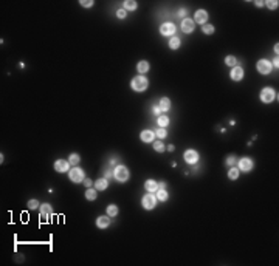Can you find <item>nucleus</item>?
I'll return each mask as SVG.
<instances>
[{
  "label": "nucleus",
  "instance_id": "obj_1",
  "mask_svg": "<svg viewBox=\"0 0 279 266\" xmlns=\"http://www.w3.org/2000/svg\"><path fill=\"white\" fill-rule=\"evenodd\" d=\"M130 85H132V88L135 90V91H144V90L147 88V79L144 76H137V78L132 79Z\"/></svg>",
  "mask_w": 279,
  "mask_h": 266
},
{
  "label": "nucleus",
  "instance_id": "obj_2",
  "mask_svg": "<svg viewBox=\"0 0 279 266\" xmlns=\"http://www.w3.org/2000/svg\"><path fill=\"white\" fill-rule=\"evenodd\" d=\"M113 177H115V179H118L120 183L127 181V179H129V170H127V167H124V166H118V167H115V170H113Z\"/></svg>",
  "mask_w": 279,
  "mask_h": 266
},
{
  "label": "nucleus",
  "instance_id": "obj_3",
  "mask_svg": "<svg viewBox=\"0 0 279 266\" xmlns=\"http://www.w3.org/2000/svg\"><path fill=\"white\" fill-rule=\"evenodd\" d=\"M155 203H157V197H155V195H152V193L144 195V197H143V200H141L143 207H144V209H147V211L154 209V207H155Z\"/></svg>",
  "mask_w": 279,
  "mask_h": 266
},
{
  "label": "nucleus",
  "instance_id": "obj_4",
  "mask_svg": "<svg viewBox=\"0 0 279 266\" xmlns=\"http://www.w3.org/2000/svg\"><path fill=\"white\" fill-rule=\"evenodd\" d=\"M70 179H71L73 183H81V181H84V170L79 169L78 166L73 167V169L70 170Z\"/></svg>",
  "mask_w": 279,
  "mask_h": 266
},
{
  "label": "nucleus",
  "instance_id": "obj_5",
  "mask_svg": "<svg viewBox=\"0 0 279 266\" xmlns=\"http://www.w3.org/2000/svg\"><path fill=\"white\" fill-rule=\"evenodd\" d=\"M256 67H257V71H259L261 74H268V73L272 71V64H270L268 60H265V59H261Z\"/></svg>",
  "mask_w": 279,
  "mask_h": 266
},
{
  "label": "nucleus",
  "instance_id": "obj_6",
  "mask_svg": "<svg viewBox=\"0 0 279 266\" xmlns=\"http://www.w3.org/2000/svg\"><path fill=\"white\" fill-rule=\"evenodd\" d=\"M275 90L273 88H264L261 91V99H262V102H272L273 99H275Z\"/></svg>",
  "mask_w": 279,
  "mask_h": 266
},
{
  "label": "nucleus",
  "instance_id": "obj_7",
  "mask_svg": "<svg viewBox=\"0 0 279 266\" xmlns=\"http://www.w3.org/2000/svg\"><path fill=\"white\" fill-rule=\"evenodd\" d=\"M183 158H185V161L188 164H195L198 161V153L195 150H186Z\"/></svg>",
  "mask_w": 279,
  "mask_h": 266
},
{
  "label": "nucleus",
  "instance_id": "obj_8",
  "mask_svg": "<svg viewBox=\"0 0 279 266\" xmlns=\"http://www.w3.org/2000/svg\"><path fill=\"white\" fill-rule=\"evenodd\" d=\"M206 20H208V12H206L205 9H198V11L195 12V16H194V23L198 22L200 25H205Z\"/></svg>",
  "mask_w": 279,
  "mask_h": 266
},
{
  "label": "nucleus",
  "instance_id": "obj_9",
  "mask_svg": "<svg viewBox=\"0 0 279 266\" xmlns=\"http://www.w3.org/2000/svg\"><path fill=\"white\" fill-rule=\"evenodd\" d=\"M160 33H161L163 36H172V34H175V26H174V23H163L161 28H160Z\"/></svg>",
  "mask_w": 279,
  "mask_h": 266
},
{
  "label": "nucleus",
  "instance_id": "obj_10",
  "mask_svg": "<svg viewBox=\"0 0 279 266\" xmlns=\"http://www.w3.org/2000/svg\"><path fill=\"white\" fill-rule=\"evenodd\" d=\"M239 169H240L242 172H250V170L253 169V161H251L250 158H242V159L239 161Z\"/></svg>",
  "mask_w": 279,
  "mask_h": 266
},
{
  "label": "nucleus",
  "instance_id": "obj_11",
  "mask_svg": "<svg viewBox=\"0 0 279 266\" xmlns=\"http://www.w3.org/2000/svg\"><path fill=\"white\" fill-rule=\"evenodd\" d=\"M194 26H195L194 20H191V19H183V20H182V30H183V33H186V34L192 33V31H194Z\"/></svg>",
  "mask_w": 279,
  "mask_h": 266
},
{
  "label": "nucleus",
  "instance_id": "obj_12",
  "mask_svg": "<svg viewBox=\"0 0 279 266\" xmlns=\"http://www.w3.org/2000/svg\"><path fill=\"white\" fill-rule=\"evenodd\" d=\"M68 167H70V163L68 161H65V159H57L56 163H54V169L57 170V172H65V170H68Z\"/></svg>",
  "mask_w": 279,
  "mask_h": 266
},
{
  "label": "nucleus",
  "instance_id": "obj_13",
  "mask_svg": "<svg viewBox=\"0 0 279 266\" xmlns=\"http://www.w3.org/2000/svg\"><path fill=\"white\" fill-rule=\"evenodd\" d=\"M242 78H243V70H242V67H234L231 70V79L236 81V82H239Z\"/></svg>",
  "mask_w": 279,
  "mask_h": 266
},
{
  "label": "nucleus",
  "instance_id": "obj_14",
  "mask_svg": "<svg viewBox=\"0 0 279 266\" xmlns=\"http://www.w3.org/2000/svg\"><path fill=\"white\" fill-rule=\"evenodd\" d=\"M144 187H146V190H147L149 193H155V192L158 190V183H155L154 179H147L146 184H144Z\"/></svg>",
  "mask_w": 279,
  "mask_h": 266
},
{
  "label": "nucleus",
  "instance_id": "obj_15",
  "mask_svg": "<svg viewBox=\"0 0 279 266\" xmlns=\"http://www.w3.org/2000/svg\"><path fill=\"white\" fill-rule=\"evenodd\" d=\"M51 215V206L45 203V204H42L41 206V218L42 220H48V217Z\"/></svg>",
  "mask_w": 279,
  "mask_h": 266
},
{
  "label": "nucleus",
  "instance_id": "obj_16",
  "mask_svg": "<svg viewBox=\"0 0 279 266\" xmlns=\"http://www.w3.org/2000/svg\"><path fill=\"white\" fill-rule=\"evenodd\" d=\"M154 138H155V132H152V130H144V132H141V141H143V142H152Z\"/></svg>",
  "mask_w": 279,
  "mask_h": 266
},
{
  "label": "nucleus",
  "instance_id": "obj_17",
  "mask_svg": "<svg viewBox=\"0 0 279 266\" xmlns=\"http://www.w3.org/2000/svg\"><path fill=\"white\" fill-rule=\"evenodd\" d=\"M158 107H160V110H161V112H168V110L171 108V101H169L168 97H161V99H160V105H158Z\"/></svg>",
  "mask_w": 279,
  "mask_h": 266
},
{
  "label": "nucleus",
  "instance_id": "obj_18",
  "mask_svg": "<svg viewBox=\"0 0 279 266\" xmlns=\"http://www.w3.org/2000/svg\"><path fill=\"white\" fill-rule=\"evenodd\" d=\"M96 224H98L99 229H104V227H107L110 224V220H109V217H99L96 220Z\"/></svg>",
  "mask_w": 279,
  "mask_h": 266
},
{
  "label": "nucleus",
  "instance_id": "obj_19",
  "mask_svg": "<svg viewBox=\"0 0 279 266\" xmlns=\"http://www.w3.org/2000/svg\"><path fill=\"white\" fill-rule=\"evenodd\" d=\"M95 186H96V189H98V190H104V189H107L109 183H107V179H105V178H99V179L95 183Z\"/></svg>",
  "mask_w": 279,
  "mask_h": 266
},
{
  "label": "nucleus",
  "instance_id": "obj_20",
  "mask_svg": "<svg viewBox=\"0 0 279 266\" xmlns=\"http://www.w3.org/2000/svg\"><path fill=\"white\" fill-rule=\"evenodd\" d=\"M155 193H157V200H160V201H166V200H168V192H166V189L158 187V190H157Z\"/></svg>",
  "mask_w": 279,
  "mask_h": 266
},
{
  "label": "nucleus",
  "instance_id": "obj_21",
  "mask_svg": "<svg viewBox=\"0 0 279 266\" xmlns=\"http://www.w3.org/2000/svg\"><path fill=\"white\" fill-rule=\"evenodd\" d=\"M137 70H138L140 73H147V71H149V62H146V60H141V62H138Z\"/></svg>",
  "mask_w": 279,
  "mask_h": 266
},
{
  "label": "nucleus",
  "instance_id": "obj_22",
  "mask_svg": "<svg viewBox=\"0 0 279 266\" xmlns=\"http://www.w3.org/2000/svg\"><path fill=\"white\" fill-rule=\"evenodd\" d=\"M124 9H127V11L137 9V2H134V0H126V2H124Z\"/></svg>",
  "mask_w": 279,
  "mask_h": 266
},
{
  "label": "nucleus",
  "instance_id": "obj_23",
  "mask_svg": "<svg viewBox=\"0 0 279 266\" xmlns=\"http://www.w3.org/2000/svg\"><path fill=\"white\" fill-rule=\"evenodd\" d=\"M157 122H158V126H160V127H166V126L169 124V118H168V116H164V115H160V116H158V119H157Z\"/></svg>",
  "mask_w": 279,
  "mask_h": 266
},
{
  "label": "nucleus",
  "instance_id": "obj_24",
  "mask_svg": "<svg viewBox=\"0 0 279 266\" xmlns=\"http://www.w3.org/2000/svg\"><path fill=\"white\" fill-rule=\"evenodd\" d=\"M86 198L89 200V201H93L95 198H96V190L95 189H87V192H86Z\"/></svg>",
  "mask_w": 279,
  "mask_h": 266
},
{
  "label": "nucleus",
  "instance_id": "obj_25",
  "mask_svg": "<svg viewBox=\"0 0 279 266\" xmlns=\"http://www.w3.org/2000/svg\"><path fill=\"white\" fill-rule=\"evenodd\" d=\"M107 214H109V217H116V214H118V207H116L115 204H110V206L107 207Z\"/></svg>",
  "mask_w": 279,
  "mask_h": 266
},
{
  "label": "nucleus",
  "instance_id": "obj_26",
  "mask_svg": "<svg viewBox=\"0 0 279 266\" xmlns=\"http://www.w3.org/2000/svg\"><path fill=\"white\" fill-rule=\"evenodd\" d=\"M202 30H203L205 34H214V26H213V25L205 23V25H202Z\"/></svg>",
  "mask_w": 279,
  "mask_h": 266
},
{
  "label": "nucleus",
  "instance_id": "obj_27",
  "mask_svg": "<svg viewBox=\"0 0 279 266\" xmlns=\"http://www.w3.org/2000/svg\"><path fill=\"white\" fill-rule=\"evenodd\" d=\"M79 159H81V158H79V155H78V153H71V155H70L68 163H70V164H73V166H78Z\"/></svg>",
  "mask_w": 279,
  "mask_h": 266
},
{
  "label": "nucleus",
  "instance_id": "obj_28",
  "mask_svg": "<svg viewBox=\"0 0 279 266\" xmlns=\"http://www.w3.org/2000/svg\"><path fill=\"white\" fill-rule=\"evenodd\" d=\"M169 46H171L172 50H177V48L180 46V39H179V37H172V39L169 40Z\"/></svg>",
  "mask_w": 279,
  "mask_h": 266
},
{
  "label": "nucleus",
  "instance_id": "obj_29",
  "mask_svg": "<svg viewBox=\"0 0 279 266\" xmlns=\"http://www.w3.org/2000/svg\"><path fill=\"white\" fill-rule=\"evenodd\" d=\"M237 177H239V169L231 167V169H230V172H228V178H230V179H236Z\"/></svg>",
  "mask_w": 279,
  "mask_h": 266
},
{
  "label": "nucleus",
  "instance_id": "obj_30",
  "mask_svg": "<svg viewBox=\"0 0 279 266\" xmlns=\"http://www.w3.org/2000/svg\"><path fill=\"white\" fill-rule=\"evenodd\" d=\"M225 62H227V65H230V67H236V64H237V59H236L234 56H227Z\"/></svg>",
  "mask_w": 279,
  "mask_h": 266
},
{
  "label": "nucleus",
  "instance_id": "obj_31",
  "mask_svg": "<svg viewBox=\"0 0 279 266\" xmlns=\"http://www.w3.org/2000/svg\"><path fill=\"white\" fill-rule=\"evenodd\" d=\"M154 149H155L157 152H164V144H163L161 141H157V142L154 144Z\"/></svg>",
  "mask_w": 279,
  "mask_h": 266
},
{
  "label": "nucleus",
  "instance_id": "obj_32",
  "mask_svg": "<svg viewBox=\"0 0 279 266\" xmlns=\"http://www.w3.org/2000/svg\"><path fill=\"white\" fill-rule=\"evenodd\" d=\"M28 207L30 209H37L39 207V201L37 200H30L28 201Z\"/></svg>",
  "mask_w": 279,
  "mask_h": 266
},
{
  "label": "nucleus",
  "instance_id": "obj_33",
  "mask_svg": "<svg viewBox=\"0 0 279 266\" xmlns=\"http://www.w3.org/2000/svg\"><path fill=\"white\" fill-rule=\"evenodd\" d=\"M155 135H157L158 138H164V136H166V130H164V127H160V129L155 132Z\"/></svg>",
  "mask_w": 279,
  "mask_h": 266
},
{
  "label": "nucleus",
  "instance_id": "obj_34",
  "mask_svg": "<svg viewBox=\"0 0 279 266\" xmlns=\"http://www.w3.org/2000/svg\"><path fill=\"white\" fill-rule=\"evenodd\" d=\"M116 17L118 19H124L126 17V9H118L116 11Z\"/></svg>",
  "mask_w": 279,
  "mask_h": 266
},
{
  "label": "nucleus",
  "instance_id": "obj_35",
  "mask_svg": "<svg viewBox=\"0 0 279 266\" xmlns=\"http://www.w3.org/2000/svg\"><path fill=\"white\" fill-rule=\"evenodd\" d=\"M81 5H82L84 8H92L93 2H92V0H90V2H89V0H82V2H81Z\"/></svg>",
  "mask_w": 279,
  "mask_h": 266
},
{
  "label": "nucleus",
  "instance_id": "obj_36",
  "mask_svg": "<svg viewBox=\"0 0 279 266\" xmlns=\"http://www.w3.org/2000/svg\"><path fill=\"white\" fill-rule=\"evenodd\" d=\"M267 6H268L270 9H276V8H278V2H273V0H272V2H267Z\"/></svg>",
  "mask_w": 279,
  "mask_h": 266
},
{
  "label": "nucleus",
  "instance_id": "obj_37",
  "mask_svg": "<svg viewBox=\"0 0 279 266\" xmlns=\"http://www.w3.org/2000/svg\"><path fill=\"white\" fill-rule=\"evenodd\" d=\"M227 164H228V166H234V164H236V156H228V159H227Z\"/></svg>",
  "mask_w": 279,
  "mask_h": 266
},
{
  "label": "nucleus",
  "instance_id": "obj_38",
  "mask_svg": "<svg viewBox=\"0 0 279 266\" xmlns=\"http://www.w3.org/2000/svg\"><path fill=\"white\" fill-rule=\"evenodd\" d=\"M84 184H86V187H87V189H89V187H92V179H90V178H87V179H86V178H84Z\"/></svg>",
  "mask_w": 279,
  "mask_h": 266
},
{
  "label": "nucleus",
  "instance_id": "obj_39",
  "mask_svg": "<svg viewBox=\"0 0 279 266\" xmlns=\"http://www.w3.org/2000/svg\"><path fill=\"white\" fill-rule=\"evenodd\" d=\"M160 113H161V110H160V107H154V115H157V116H160Z\"/></svg>",
  "mask_w": 279,
  "mask_h": 266
},
{
  "label": "nucleus",
  "instance_id": "obj_40",
  "mask_svg": "<svg viewBox=\"0 0 279 266\" xmlns=\"http://www.w3.org/2000/svg\"><path fill=\"white\" fill-rule=\"evenodd\" d=\"M186 16V9H180L179 11V17H185Z\"/></svg>",
  "mask_w": 279,
  "mask_h": 266
},
{
  "label": "nucleus",
  "instance_id": "obj_41",
  "mask_svg": "<svg viewBox=\"0 0 279 266\" xmlns=\"http://www.w3.org/2000/svg\"><path fill=\"white\" fill-rule=\"evenodd\" d=\"M112 175H113V173H112L110 170H105V179H109V178H112Z\"/></svg>",
  "mask_w": 279,
  "mask_h": 266
},
{
  "label": "nucleus",
  "instance_id": "obj_42",
  "mask_svg": "<svg viewBox=\"0 0 279 266\" xmlns=\"http://www.w3.org/2000/svg\"><path fill=\"white\" fill-rule=\"evenodd\" d=\"M273 65H275V67H276V68H278V67H279V60H278V57H276V59H275V60H273Z\"/></svg>",
  "mask_w": 279,
  "mask_h": 266
}]
</instances>
